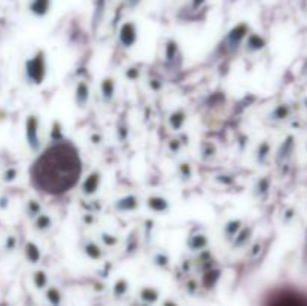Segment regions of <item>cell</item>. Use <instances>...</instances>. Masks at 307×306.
<instances>
[{
	"label": "cell",
	"instance_id": "4fadbf2b",
	"mask_svg": "<svg viewBox=\"0 0 307 306\" xmlns=\"http://www.w3.org/2000/svg\"><path fill=\"white\" fill-rule=\"evenodd\" d=\"M100 92L105 101H111L116 93V83L112 78H104L100 84Z\"/></svg>",
	"mask_w": 307,
	"mask_h": 306
},
{
	"label": "cell",
	"instance_id": "ee69618b",
	"mask_svg": "<svg viewBox=\"0 0 307 306\" xmlns=\"http://www.w3.org/2000/svg\"><path fill=\"white\" fill-rule=\"evenodd\" d=\"M8 206H9V200L6 198V197H2L0 198V209H8Z\"/></svg>",
	"mask_w": 307,
	"mask_h": 306
},
{
	"label": "cell",
	"instance_id": "f6af8a7d",
	"mask_svg": "<svg viewBox=\"0 0 307 306\" xmlns=\"http://www.w3.org/2000/svg\"><path fill=\"white\" fill-rule=\"evenodd\" d=\"M100 141H102V135H100V134H93V135H92V143L99 144Z\"/></svg>",
	"mask_w": 307,
	"mask_h": 306
},
{
	"label": "cell",
	"instance_id": "44dd1931",
	"mask_svg": "<svg viewBox=\"0 0 307 306\" xmlns=\"http://www.w3.org/2000/svg\"><path fill=\"white\" fill-rule=\"evenodd\" d=\"M266 47V39L261 38L260 35H250L248 39V51L254 53V51H260Z\"/></svg>",
	"mask_w": 307,
	"mask_h": 306
},
{
	"label": "cell",
	"instance_id": "c3c4849f",
	"mask_svg": "<svg viewBox=\"0 0 307 306\" xmlns=\"http://www.w3.org/2000/svg\"><path fill=\"white\" fill-rule=\"evenodd\" d=\"M304 105H306V108H307V99H306V101H304Z\"/></svg>",
	"mask_w": 307,
	"mask_h": 306
},
{
	"label": "cell",
	"instance_id": "8d00e7d4",
	"mask_svg": "<svg viewBox=\"0 0 307 306\" xmlns=\"http://www.w3.org/2000/svg\"><path fill=\"white\" fill-rule=\"evenodd\" d=\"M216 153V147L213 144H204V150H202V156L207 159V158H212L214 156Z\"/></svg>",
	"mask_w": 307,
	"mask_h": 306
},
{
	"label": "cell",
	"instance_id": "8fae6325",
	"mask_svg": "<svg viewBox=\"0 0 307 306\" xmlns=\"http://www.w3.org/2000/svg\"><path fill=\"white\" fill-rule=\"evenodd\" d=\"M138 207V198L135 195H128L116 203V209L120 212H130Z\"/></svg>",
	"mask_w": 307,
	"mask_h": 306
},
{
	"label": "cell",
	"instance_id": "74e56055",
	"mask_svg": "<svg viewBox=\"0 0 307 306\" xmlns=\"http://www.w3.org/2000/svg\"><path fill=\"white\" fill-rule=\"evenodd\" d=\"M102 242H104L106 246H114V245L118 243V239L114 237V236H111V234H102Z\"/></svg>",
	"mask_w": 307,
	"mask_h": 306
},
{
	"label": "cell",
	"instance_id": "7a4b0ae2",
	"mask_svg": "<svg viewBox=\"0 0 307 306\" xmlns=\"http://www.w3.org/2000/svg\"><path fill=\"white\" fill-rule=\"evenodd\" d=\"M26 75L34 84L44 83L46 77V54L44 51H38L26 62Z\"/></svg>",
	"mask_w": 307,
	"mask_h": 306
},
{
	"label": "cell",
	"instance_id": "d590c367",
	"mask_svg": "<svg viewBox=\"0 0 307 306\" xmlns=\"http://www.w3.org/2000/svg\"><path fill=\"white\" fill-rule=\"evenodd\" d=\"M296 216H297V212H296V209H292V207H288L285 212H284V224H291L294 219H296Z\"/></svg>",
	"mask_w": 307,
	"mask_h": 306
},
{
	"label": "cell",
	"instance_id": "e575fe53",
	"mask_svg": "<svg viewBox=\"0 0 307 306\" xmlns=\"http://www.w3.org/2000/svg\"><path fill=\"white\" fill-rule=\"evenodd\" d=\"M178 171H180L182 177H184L186 180L192 177V167H190V164H188V162H183V164H180V167H178Z\"/></svg>",
	"mask_w": 307,
	"mask_h": 306
},
{
	"label": "cell",
	"instance_id": "4316f807",
	"mask_svg": "<svg viewBox=\"0 0 307 306\" xmlns=\"http://www.w3.org/2000/svg\"><path fill=\"white\" fill-rule=\"evenodd\" d=\"M30 8H32V12L39 15V17L45 15L48 11V0H34Z\"/></svg>",
	"mask_w": 307,
	"mask_h": 306
},
{
	"label": "cell",
	"instance_id": "484cf974",
	"mask_svg": "<svg viewBox=\"0 0 307 306\" xmlns=\"http://www.w3.org/2000/svg\"><path fill=\"white\" fill-rule=\"evenodd\" d=\"M46 300L52 306H60L62 305V302H63V296H62V293H60L58 288L51 287V288L46 290Z\"/></svg>",
	"mask_w": 307,
	"mask_h": 306
},
{
	"label": "cell",
	"instance_id": "681fc988",
	"mask_svg": "<svg viewBox=\"0 0 307 306\" xmlns=\"http://www.w3.org/2000/svg\"><path fill=\"white\" fill-rule=\"evenodd\" d=\"M306 147H307V146H306Z\"/></svg>",
	"mask_w": 307,
	"mask_h": 306
},
{
	"label": "cell",
	"instance_id": "f546056e",
	"mask_svg": "<svg viewBox=\"0 0 307 306\" xmlns=\"http://www.w3.org/2000/svg\"><path fill=\"white\" fill-rule=\"evenodd\" d=\"M42 213V206L36 200H28L27 203V215L30 218H36Z\"/></svg>",
	"mask_w": 307,
	"mask_h": 306
},
{
	"label": "cell",
	"instance_id": "2e32d148",
	"mask_svg": "<svg viewBox=\"0 0 307 306\" xmlns=\"http://www.w3.org/2000/svg\"><path fill=\"white\" fill-rule=\"evenodd\" d=\"M270 153H272V144L266 140V141H262L258 146V150H256V161H258V164L264 165L268 161Z\"/></svg>",
	"mask_w": 307,
	"mask_h": 306
},
{
	"label": "cell",
	"instance_id": "52a82bcc",
	"mask_svg": "<svg viewBox=\"0 0 307 306\" xmlns=\"http://www.w3.org/2000/svg\"><path fill=\"white\" fill-rule=\"evenodd\" d=\"M270 306H307L306 302L296 294H282L274 299Z\"/></svg>",
	"mask_w": 307,
	"mask_h": 306
},
{
	"label": "cell",
	"instance_id": "d4e9b609",
	"mask_svg": "<svg viewBox=\"0 0 307 306\" xmlns=\"http://www.w3.org/2000/svg\"><path fill=\"white\" fill-rule=\"evenodd\" d=\"M220 278V272L219 270H214V269H210L204 273L202 276V284L207 287V288H212L214 287V284L218 282V279Z\"/></svg>",
	"mask_w": 307,
	"mask_h": 306
},
{
	"label": "cell",
	"instance_id": "603a6c76",
	"mask_svg": "<svg viewBox=\"0 0 307 306\" xmlns=\"http://www.w3.org/2000/svg\"><path fill=\"white\" fill-rule=\"evenodd\" d=\"M140 297L146 303H156L159 300V291L152 287H146L140 291Z\"/></svg>",
	"mask_w": 307,
	"mask_h": 306
},
{
	"label": "cell",
	"instance_id": "d6a6232c",
	"mask_svg": "<svg viewBox=\"0 0 307 306\" xmlns=\"http://www.w3.org/2000/svg\"><path fill=\"white\" fill-rule=\"evenodd\" d=\"M154 264L159 266V267H162V269H168V266H170V258H168V255H165V254H158V255H154Z\"/></svg>",
	"mask_w": 307,
	"mask_h": 306
},
{
	"label": "cell",
	"instance_id": "f1b7e54d",
	"mask_svg": "<svg viewBox=\"0 0 307 306\" xmlns=\"http://www.w3.org/2000/svg\"><path fill=\"white\" fill-rule=\"evenodd\" d=\"M177 54H178V45H177V42L170 41L168 45H166V48H165V57H166V60H168V62L176 60Z\"/></svg>",
	"mask_w": 307,
	"mask_h": 306
},
{
	"label": "cell",
	"instance_id": "9a60e30c",
	"mask_svg": "<svg viewBox=\"0 0 307 306\" xmlns=\"http://www.w3.org/2000/svg\"><path fill=\"white\" fill-rule=\"evenodd\" d=\"M242 228H243V227H242V221H240V219H232V221H230V222L225 225L224 234H225V237H226L230 242H232L234 237L237 236V233H238Z\"/></svg>",
	"mask_w": 307,
	"mask_h": 306
},
{
	"label": "cell",
	"instance_id": "9c48e42d",
	"mask_svg": "<svg viewBox=\"0 0 307 306\" xmlns=\"http://www.w3.org/2000/svg\"><path fill=\"white\" fill-rule=\"evenodd\" d=\"M99 185H100V174L92 173V174H88V177H86V180L82 183V192L86 195H93L98 191Z\"/></svg>",
	"mask_w": 307,
	"mask_h": 306
},
{
	"label": "cell",
	"instance_id": "4dcf8cb0",
	"mask_svg": "<svg viewBox=\"0 0 307 306\" xmlns=\"http://www.w3.org/2000/svg\"><path fill=\"white\" fill-rule=\"evenodd\" d=\"M128 290H129V284H128L124 279H120V281H117L116 285H114V296H116L117 299H122L123 296H126Z\"/></svg>",
	"mask_w": 307,
	"mask_h": 306
},
{
	"label": "cell",
	"instance_id": "e0dca14e",
	"mask_svg": "<svg viewBox=\"0 0 307 306\" xmlns=\"http://www.w3.org/2000/svg\"><path fill=\"white\" fill-rule=\"evenodd\" d=\"M208 246V239L204 234H195L189 239V248L192 251H204Z\"/></svg>",
	"mask_w": 307,
	"mask_h": 306
},
{
	"label": "cell",
	"instance_id": "6da1fadb",
	"mask_svg": "<svg viewBox=\"0 0 307 306\" xmlns=\"http://www.w3.org/2000/svg\"><path fill=\"white\" fill-rule=\"evenodd\" d=\"M82 162L74 144L60 141L46 149L32 168L34 186L50 195L70 191L80 180Z\"/></svg>",
	"mask_w": 307,
	"mask_h": 306
},
{
	"label": "cell",
	"instance_id": "8992f818",
	"mask_svg": "<svg viewBox=\"0 0 307 306\" xmlns=\"http://www.w3.org/2000/svg\"><path fill=\"white\" fill-rule=\"evenodd\" d=\"M246 32H248V27L243 24V26H238V27H236L228 36H226V44H228V47L230 48H237L240 44H242V41L244 39V36H246Z\"/></svg>",
	"mask_w": 307,
	"mask_h": 306
},
{
	"label": "cell",
	"instance_id": "7402d4cb",
	"mask_svg": "<svg viewBox=\"0 0 307 306\" xmlns=\"http://www.w3.org/2000/svg\"><path fill=\"white\" fill-rule=\"evenodd\" d=\"M84 252H86V255H87L88 258H92V260H100L102 255H104L102 249H100L94 242H87V243L84 245Z\"/></svg>",
	"mask_w": 307,
	"mask_h": 306
},
{
	"label": "cell",
	"instance_id": "7c38bea8",
	"mask_svg": "<svg viewBox=\"0 0 307 306\" xmlns=\"http://www.w3.org/2000/svg\"><path fill=\"white\" fill-rule=\"evenodd\" d=\"M24 252H26V258H27L30 263H33V264L39 263V260H40V257H42V254H40L38 245L33 243V242H27V243H26Z\"/></svg>",
	"mask_w": 307,
	"mask_h": 306
},
{
	"label": "cell",
	"instance_id": "d6986e66",
	"mask_svg": "<svg viewBox=\"0 0 307 306\" xmlns=\"http://www.w3.org/2000/svg\"><path fill=\"white\" fill-rule=\"evenodd\" d=\"M250 234H252V228H249V227H244V228H242L238 233H237V236L234 237V240H232V245H234V248H240V246H244L248 242H249V239H250Z\"/></svg>",
	"mask_w": 307,
	"mask_h": 306
},
{
	"label": "cell",
	"instance_id": "277c9868",
	"mask_svg": "<svg viewBox=\"0 0 307 306\" xmlns=\"http://www.w3.org/2000/svg\"><path fill=\"white\" fill-rule=\"evenodd\" d=\"M294 149H296V137L294 135H288L284 143L280 144V147L278 149V153H276V164L279 167L282 165H288L286 162L290 161V158L292 156L294 153Z\"/></svg>",
	"mask_w": 307,
	"mask_h": 306
},
{
	"label": "cell",
	"instance_id": "ac0fdd59",
	"mask_svg": "<svg viewBox=\"0 0 307 306\" xmlns=\"http://www.w3.org/2000/svg\"><path fill=\"white\" fill-rule=\"evenodd\" d=\"M270 186H272V179H270L268 176L261 177V179L256 182V185H255V195H256V197H264V195H267L268 191H270Z\"/></svg>",
	"mask_w": 307,
	"mask_h": 306
},
{
	"label": "cell",
	"instance_id": "5bb4252c",
	"mask_svg": "<svg viewBox=\"0 0 307 306\" xmlns=\"http://www.w3.org/2000/svg\"><path fill=\"white\" fill-rule=\"evenodd\" d=\"M148 207L153 210V212H158V213H164L170 209V203L162 198V197H150L148 198Z\"/></svg>",
	"mask_w": 307,
	"mask_h": 306
},
{
	"label": "cell",
	"instance_id": "60d3db41",
	"mask_svg": "<svg viewBox=\"0 0 307 306\" xmlns=\"http://www.w3.org/2000/svg\"><path fill=\"white\" fill-rule=\"evenodd\" d=\"M126 75H128L130 80H136V78H138V69H136V68H129V69L126 71Z\"/></svg>",
	"mask_w": 307,
	"mask_h": 306
},
{
	"label": "cell",
	"instance_id": "30bf717a",
	"mask_svg": "<svg viewBox=\"0 0 307 306\" xmlns=\"http://www.w3.org/2000/svg\"><path fill=\"white\" fill-rule=\"evenodd\" d=\"M291 116V107L288 104H280L278 105L270 114L268 117L274 122H282V120H286L288 117Z\"/></svg>",
	"mask_w": 307,
	"mask_h": 306
},
{
	"label": "cell",
	"instance_id": "3957f363",
	"mask_svg": "<svg viewBox=\"0 0 307 306\" xmlns=\"http://www.w3.org/2000/svg\"><path fill=\"white\" fill-rule=\"evenodd\" d=\"M26 138L33 152L40 149V137H39V119L36 116H28L26 120Z\"/></svg>",
	"mask_w": 307,
	"mask_h": 306
},
{
	"label": "cell",
	"instance_id": "b9f144b4",
	"mask_svg": "<svg viewBox=\"0 0 307 306\" xmlns=\"http://www.w3.org/2000/svg\"><path fill=\"white\" fill-rule=\"evenodd\" d=\"M170 149H171L172 152H178V150H180V140H171Z\"/></svg>",
	"mask_w": 307,
	"mask_h": 306
},
{
	"label": "cell",
	"instance_id": "bcb514c9",
	"mask_svg": "<svg viewBox=\"0 0 307 306\" xmlns=\"http://www.w3.org/2000/svg\"><path fill=\"white\" fill-rule=\"evenodd\" d=\"M162 306H178V305H177L176 302H172V300H166V302H165V303H164Z\"/></svg>",
	"mask_w": 307,
	"mask_h": 306
},
{
	"label": "cell",
	"instance_id": "7dc6e473",
	"mask_svg": "<svg viewBox=\"0 0 307 306\" xmlns=\"http://www.w3.org/2000/svg\"><path fill=\"white\" fill-rule=\"evenodd\" d=\"M303 74H304V77L307 78V63L304 65V68H303Z\"/></svg>",
	"mask_w": 307,
	"mask_h": 306
},
{
	"label": "cell",
	"instance_id": "ffe728a7",
	"mask_svg": "<svg viewBox=\"0 0 307 306\" xmlns=\"http://www.w3.org/2000/svg\"><path fill=\"white\" fill-rule=\"evenodd\" d=\"M184 122H186V114L182 110H177L170 116V125L174 131H180L183 128Z\"/></svg>",
	"mask_w": 307,
	"mask_h": 306
},
{
	"label": "cell",
	"instance_id": "f35d334b",
	"mask_svg": "<svg viewBox=\"0 0 307 306\" xmlns=\"http://www.w3.org/2000/svg\"><path fill=\"white\" fill-rule=\"evenodd\" d=\"M261 251H262V243H261V242H256V243L252 245L249 255H250L252 258H255V257H258V255L261 254Z\"/></svg>",
	"mask_w": 307,
	"mask_h": 306
},
{
	"label": "cell",
	"instance_id": "ba28073f",
	"mask_svg": "<svg viewBox=\"0 0 307 306\" xmlns=\"http://www.w3.org/2000/svg\"><path fill=\"white\" fill-rule=\"evenodd\" d=\"M90 99V89H88V84L86 81H80L78 86H76V93H75V101H76V105L80 108H84L87 105Z\"/></svg>",
	"mask_w": 307,
	"mask_h": 306
},
{
	"label": "cell",
	"instance_id": "cb8c5ba5",
	"mask_svg": "<svg viewBox=\"0 0 307 306\" xmlns=\"http://www.w3.org/2000/svg\"><path fill=\"white\" fill-rule=\"evenodd\" d=\"M51 225H52V221H51L50 215L40 213L39 216L34 218V227L39 231H48L51 228Z\"/></svg>",
	"mask_w": 307,
	"mask_h": 306
},
{
	"label": "cell",
	"instance_id": "836d02e7",
	"mask_svg": "<svg viewBox=\"0 0 307 306\" xmlns=\"http://www.w3.org/2000/svg\"><path fill=\"white\" fill-rule=\"evenodd\" d=\"M16 176H18V170H16L15 167H9V168L3 173V180L8 182V183H10V182H14V180L16 179Z\"/></svg>",
	"mask_w": 307,
	"mask_h": 306
},
{
	"label": "cell",
	"instance_id": "1f68e13d",
	"mask_svg": "<svg viewBox=\"0 0 307 306\" xmlns=\"http://www.w3.org/2000/svg\"><path fill=\"white\" fill-rule=\"evenodd\" d=\"M51 138L54 143H60L63 141V134H62V126L58 122H54L52 125V132H51Z\"/></svg>",
	"mask_w": 307,
	"mask_h": 306
},
{
	"label": "cell",
	"instance_id": "7bdbcfd3",
	"mask_svg": "<svg viewBox=\"0 0 307 306\" xmlns=\"http://www.w3.org/2000/svg\"><path fill=\"white\" fill-rule=\"evenodd\" d=\"M196 288H198V285H196V282H195V281L188 282V291H189L190 294H194V293L196 291Z\"/></svg>",
	"mask_w": 307,
	"mask_h": 306
},
{
	"label": "cell",
	"instance_id": "83f0119b",
	"mask_svg": "<svg viewBox=\"0 0 307 306\" xmlns=\"http://www.w3.org/2000/svg\"><path fill=\"white\" fill-rule=\"evenodd\" d=\"M33 282H34V285H36V288H39V290H44V288H46V285H48V276H46V273L45 272H36L34 275H33Z\"/></svg>",
	"mask_w": 307,
	"mask_h": 306
},
{
	"label": "cell",
	"instance_id": "5b68a950",
	"mask_svg": "<svg viewBox=\"0 0 307 306\" xmlns=\"http://www.w3.org/2000/svg\"><path fill=\"white\" fill-rule=\"evenodd\" d=\"M120 42L124 47H132L136 42V29L132 23H126L120 29Z\"/></svg>",
	"mask_w": 307,
	"mask_h": 306
},
{
	"label": "cell",
	"instance_id": "ab89813d",
	"mask_svg": "<svg viewBox=\"0 0 307 306\" xmlns=\"http://www.w3.org/2000/svg\"><path fill=\"white\" fill-rule=\"evenodd\" d=\"M4 248H6L8 252H12V251L16 248V239H15V236H9V237L6 239V245H4Z\"/></svg>",
	"mask_w": 307,
	"mask_h": 306
}]
</instances>
